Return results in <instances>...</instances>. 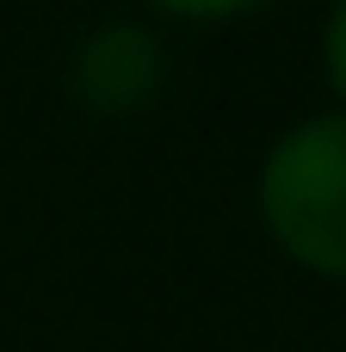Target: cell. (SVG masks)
Instances as JSON below:
<instances>
[{
	"label": "cell",
	"mask_w": 346,
	"mask_h": 352,
	"mask_svg": "<svg viewBox=\"0 0 346 352\" xmlns=\"http://www.w3.org/2000/svg\"><path fill=\"white\" fill-rule=\"evenodd\" d=\"M260 217L291 260L346 278V111L285 130L260 167Z\"/></svg>",
	"instance_id": "6da1fadb"
},
{
	"label": "cell",
	"mask_w": 346,
	"mask_h": 352,
	"mask_svg": "<svg viewBox=\"0 0 346 352\" xmlns=\"http://www.w3.org/2000/svg\"><path fill=\"white\" fill-rule=\"evenodd\" d=\"M161 93V43L142 25H105L74 56V99L87 111H142Z\"/></svg>",
	"instance_id": "7a4b0ae2"
},
{
	"label": "cell",
	"mask_w": 346,
	"mask_h": 352,
	"mask_svg": "<svg viewBox=\"0 0 346 352\" xmlns=\"http://www.w3.org/2000/svg\"><path fill=\"white\" fill-rule=\"evenodd\" d=\"M322 62H328L334 93L346 99V6H334V12H328V31H322Z\"/></svg>",
	"instance_id": "3957f363"
}]
</instances>
